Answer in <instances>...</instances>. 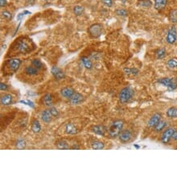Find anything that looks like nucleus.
I'll list each match as a JSON object with an SVG mask.
<instances>
[{"mask_svg":"<svg viewBox=\"0 0 177 178\" xmlns=\"http://www.w3.org/2000/svg\"><path fill=\"white\" fill-rule=\"evenodd\" d=\"M7 5V1L6 0H0V6L1 7H3Z\"/></svg>","mask_w":177,"mask_h":178,"instance_id":"42","label":"nucleus"},{"mask_svg":"<svg viewBox=\"0 0 177 178\" xmlns=\"http://www.w3.org/2000/svg\"><path fill=\"white\" fill-rule=\"evenodd\" d=\"M91 148L95 150H100V149H103L105 148V145L102 142L98 141V140H95L91 144Z\"/></svg>","mask_w":177,"mask_h":178,"instance_id":"26","label":"nucleus"},{"mask_svg":"<svg viewBox=\"0 0 177 178\" xmlns=\"http://www.w3.org/2000/svg\"><path fill=\"white\" fill-rule=\"evenodd\" d=\"M51 73H52L53 77H54L56 80H61V79H63V78H64V77H65L64 72H63L60 68H58V67L53 66V68L51 69Z\"/></svg>","mask_w":177,"mask_h":178,"instance_id":"11","label":"nucleus"},{"mask_svg":"<svg viewBox=\"0 0 177 178\" xmlns=\"http://www.w3.org/2000/svg\"><path fill=\"white\" fill-rule=\"evenodd\" d=\"M116 14L118 15H120V16H126L127 14V11H125L123 9H119V10L116 11Z\"/></svg>","mask_w":177,"mask_h":178,"instance_id":"37","label":"nucleus"},{"mask_svg":"<svg viewBox=\"0 0 177 178\" xmlns=\"http://www.w3.org/2000/svg\"><path fill=\"white\" fill-rule=\"evenodd\" d=\"M15 146L18 149H23L26 147V142L22 139H18L15 144Z\"/></svg>","mask_w":177,"mask_h":178,"instance_id":"33","label":"nucleus"},{"mask_svg":"<svg viewBox=\"0 0 177 178\" xmlns=\"http://www.w3.org/2000/svg\"><path fill=\"white\" fill-rule=\"evenodd\" d=\"M31 65L34 66L36 69H38V70H40L43 68V64H42V62L38 59H34L33 61H31Z\"/></svg>","mask_w":177,"mask_h":178,"instance_id":"31","label":"nucleus"},{"mask_svg":"<svg viewBox=\"0 0 177 178\" xmlns=\"http://www.w3.org/2000/svg\"><path fill=\"white\" fill-rule=\"evenodd\" d=\"M7 89H8V86L6 84L3 83V82L0 84V89H1V91H5Z\"/></svg>","mask_w":177,"mask_h":178,"instance_id":"40","label":"nucleus"},{"mask_svg":"<svg viewBox=\"0 0 177 178\" xmlns=\"http://www.w3.org/2000/svg\"><path fill=\"white\" fill-rule=\"evenodd\" d=\"M73 12L76 15H80L84 12V7L81 6H75L73 7Z\"/></svg>","mask_w":177,"mask_h":178,"instance_id":"32","label":"nucleus"},{"mask_svg":"<svg viewBox=\"0 0 177 178\" xmlns=\"http://www.w3.org/2000/svg\"><path fill=\"white\" fill-rule=\"evenodd\" d=\"M167 122L166 121L160 120V121L157 123V125L154 127V131H155V132H160V131H163V130L167 127Z\"/></svg>","mask_w":177,"mask_h":178,"instance_id":"20","label":"nucleus"},{"mask_svg":"<svg viewBox=\"0 0 177 178\" xmlns=\"http://www.w3.org/2000/svg\"><path fill=\"white\" fill-rule=\"evenodd\" d=\"M34 48L35 45L31 39H21L16 44V49L21 53H30Z\"/></svg>","mask_w":177,"mask_h":178,"instance_id":"1","label":"nucleus"},{"mask_svg":"<svg viewBox=\"0 0 177 178\" xmlns=\"http://www.w3.org/2000/svg\"><path fill=\"white\" fill-rule=\"evenodd\" d=\"M56 148H58V149L65 150V149H69V145L65 140H59V141H57V143H56Z\"/></svg>","mask_w":177,"mask_h":178,"instance_id":"27","label":"nucleus"},{"mask_svg":"<svg viewBox=\"0 0 177 178\" xmlns=\"http://www.w3.org/2000/svg\"><path fill=\"white\" fill-rule=\"evenodd\" d=\"M12 99H13L12 96L11 94H7L3 95V96L1 97L0 102H1V104L3 105V106H8V105L12 103Z\"/></svg>","mask_w":177,"mask_h":178,"instance_id":"17","label":"nucleus"},{"mask_svg":"<svg viewBox=\"0 0 177 178\" xmlns=\"http://www.w3.org/2000/svg\"><path fill=\"white\" fill-rule=\"evenodd\" d=\"M118 138L120 142L122 144H127L130 141V139L132 138V133L129 130H124V131H121V133L119 134Z\"/></svg>","mask_w":177,"mask_h":178,"instance_id":"9","label":"nucleus"},{"mask_svg":"<svg viewBox=\"0 0 177 178\" xmlns=\"http://www.w3.org/2000/svg\"><path fill=\"white\" fill-rule=\"evenodd\" d=\"M155 56H156V58L157 59H163L164 56H166V49L163 48H159V49L156 51Z\"/></svg>","mask_w":177,"mask_h":178,"instance_id":"29","label":"nucleus"},{"mask_svg":"<svg viewBox=\"0 0 177 178\" xmlns=\"http://www.w3.org/2000/svg\"><path fill=\"white\" fill-rule=\"evenodd\" d=\"M167 65L168 67V69L172 70H177V59L176 58H172L167 61Z\"/></svg>","mask_w":177,"mask_h":178,"instance_id":"25","label":"nucleus"},{"mask_svg":"<svg viewBox=\"0 0 177 178\" xmlns=\"http://www.w3.org/2000/svg\"><path fill=\"white\" fill-rule=\"evenodd\" d=\"M158 82L167 87L169 90H173L177 87V78H173V79L168 78H161L158 81Z\"/></svg>","mask_w":177,"mask_h":178,"instance_id":"5","label":"nucleus"},{"mask_svg":"<svg viewBox=\"0 0 177 178\" xmlns=\"http://www.w3.org/2000/svg\"><path fill=\"white\" fill-rule=\"evenodd\" d=\"M169 20L172 23H177V9H174L170 12L169 14Z\"/></svg>","mask_w":177,"mask_h":178,"instance_id":"30","label":"nucleus"},{"mask_svg":"<svg viewBox=\"0 0 177 178\" xmlns=\"http://www.w3.org/2000/svg\"><path fill=\"white\" fill-rule=\"evenodd\" d=\"M49 110L50 111H51V114H52V115H53V117H56V116H58L59 115L58 111H57V109L55 108V107L52 106V107H50Z\"/></svg>","mask_w":177,"mask_h":178,"instance_id":"35","label":"nucleus"},{"mask_svg":"<svg viewBox=\"0 0 177 178\" xmlns=\"http://www.w3.org/2000/svg\"><path fill=\"white\" fill-rule=\"evenodd\" d=\"M167 0H155V8L158 11H162L165 8Z\"/></svg>","mask_w":177,"mask_h":178,"instance_id":"19","label":"nucleus"},{"mask_svg":"<svg viewBox=\"0 0 177 178\" xmlns=\"http://www.w3.org/2000/svg\"><path fill=\"white\" fill-rule=\"evenodd\" d=\"M176 149H177V145H176Z\"/></svg>","mask_w":177,"mask_h":178,"instance_id":"44","label":"nucleus"},{"mask_svg":"<svg viewBox=\"0 0 177 178\" xmlns=\"http://www.w3.org/2000/svg\"><path fill=\"white\" fill-rule=\"evenodd\" d=\"M31 130L34 133H38L41 130V126L40 123L37 119H35L31 122Z\"/></svg>","mask_w":177,"mask_h":178,"instance_id":"23","label":"nucleus"},{"mask_svg":"<svg viewBox=\"0 0 177 178\" xmlns=\"http://www.w3.org/2000/svg\"><path fill=\"white\" fill-rule=\"evenodd\" d=\"M44 1H48V0H44Z\"/></svg>","mask_w":177,"mask_h":178,"instance_id":"43","label":"nucleus"},{"mask_svg":"<svg viewBox=\"0 0 177 178\" xmlns=\"http://www.w3.org/2000/svg\"><path fill=\"white\" fill-rule=\"evenodd\" d=\"M166 40L169 45H173L177 40V31L174 26L171 27L167 34Z\"/></svg>","mask_w":177,"mask_h":178,"instance_id":"8","label":"nucleus"},{"mask_svg":"<svg viewBox=\"0 0 177 178\" xmlns=\"http://www.w3.org/2000/svg\"><path fill=\"white\" fill-rule=\"evenodd\" d=\"M20 64H21V61L20 59L13 58L7 61L5 66L7 68L8 71H11V73H15L19 70Z\"/></svg>","mask_w":177,"mask_h":178,"instance_id":"6","label":"nucleus"},{"mask_svg":"<svg viewBox=\"0 0 177 178\" xmlns=\"http://www.w3.org/2000/svg\"><path fill=\"white\" fill-rule=\"evenodd\" d=\"M24 72L26 74L30 76H35L38 74V72H39V70L36 69L34 66H27L25 68Z\"/></svg>","mask_w":177,"mask_h":178,"instance_id":"21","label":"nucleus"},{"mask_svg":"<svg viewBox=\"0 0 177 178\" xmlns=\"http://www.w3.org/2000/svg\"><path fill=\"white\" fill-rule=\"evenodd\" d=\"M53 115L51 114V111H50L49 109H47V110H44V111L42 112L41 114V119L43 120V122H46V123H48L52 121V119H53Z\"/></svg>","mask_w":177,"mask_h":178,"instance_id":"14","label":"nucleus"},{"mask_svg":"<svg viewBox=\"0 0 177 178\" xmlns=\"http://www.w3.org/2000/svg\"><path fill=\"white\" fill-rule=\"evenodd\" d=\"M134 90L130 87H125L119 93V101L121 103H127L132 98Z\"/></svg>","mask_w":177,"mask_h":178,"instance_id":"3","label":"nucleus"},{"mask_svg":"<svg viewBox=\"0 0 177 178\" xmlns=\"http://www.w3.org/2000/svg\"><path fill=\"white\" fill-rule=\"evenodd\" d=\"M65 132L69 135H76L78 133V129L72 123H68L65 126Z\"/></svg>","mask_w":177,"mask_h":178,"instance_id":"16","label":"nucleus"},{"mask_svg":"<svg viewBox=\"0 0 177 178\" xmlns=\"http://www.w3.org/2000/svg\"><path fill=\"white\" fill-rule=\"evenodd\" d=\"M92 131L96 134V135H98V136H105V128L102 125L94 126L92 127Z\"/></svg>","mask_w":177,"mask_h":178,"instance_id":"15","label":"nucleus"},{"mask_svg":"<svg viewBox=\"0 0 177 178\" xmlns=\"http://www.w3.org/2000/svg\"><path fill=\"white\" fill-rule=\"evenodd\" d=\"M124 126V122L121 119L114 120L110 124V127L109 128L108 133L109 136L111 138H116L119 136V134L121 133L122 131V128Z\"/></svg>","mask_w":177,"mask_h":178,"instance_id":"2","label":"nucleus"},{"mask_svg":"<svg viewBox=\"0 0 177 178\" xmlns=\"http://www.w3.org/2000/svg\"><path fill=\"white\" fill-rule=\"evenodd\" d=\"M80 61H81V63L83 64L84 66L86 67V69H91L92 67H93V64H92V61L88 58V57H86V56H82L81 58H80Z\"/></svg>","mask_w":177,"mask_h":178,"instance_id":"24","label":"nucleus"},{"mask_svg":"<svg viewBox=\"0 0 177 178\" xmlns=\"http://www.w3.org/2000/svg\"><path fill=\"white\" fill-rule=\"evenodd\" d=\"M172 139H173V140H175V141H177V131L176 130H175L174 133H173V135H172Z\"/></svg>","mask_w":177,"mask_h":178,"instance_id":"41","label":"nucleus"},{"mask_svg":"<svg viewBox=\"0 0 177 178\" xmlns=\"http://www.w3.org/2000/svg\"><path fill=\"white\" fill-rule=\"evenodd\" d=\"M20 103H23V104H25V105H27V106H31V107H32L33 108L34 107V103L31 102V101H29V100H22L20 102Z\"/></svg>","mask_w":177,"mask_h":178,"instance_id":"38","label":"nucleus"},{"mask_svg":"<svg viewBox=\"0 0 177 178\" xmlns=\"http://www.w3.org/2000/svg\"><path fill=\"white\" fill-rule=\"evenodd\" d=\"M167 116L169 118H177V106H172L167 109Z\"/></svg>","mask_w":177,"mask_h":178,"instance_id":"22","label":"nucleus"},{"mask_svg":"<svg viewBox=\"0 0 177 178\" xmlns=\"http://www.w3.org/2000/svg\"><path fill=\"white\" fill-rule=\"evenodd\" d=\"M84 100V97L82 95L79 94V93H76L75 92L73 95H72V97H70V103L72 104V105H78V104H80L83 102Z\"/></svg>","mask_w":177,"mask_h":178,"instance_id":"12","label":"nucleus"},{"mask_svg":"<svg viewBox=\"0 0 177 178\" xmlns=\"http://www.w3.org/2000/svg\"><path fill=\"white\" fill-rule=\"evenodd\" d=\"M43 103L44 106H48V107H52L53 106V96L51 94H46L43 97Z\"/></svg>","mask_w":177,"mask_h":178,"instance_id":"18","label":"nucleus"},{"mask_svg":"<svg viewBox=\"0 0 177 178\" xmlns=\"http://www.w3.org/2000/svg\"><path fill=\"white\" fill-rule=\"evenodd\" d=\"M2 16H3V18H4V19L7 20H11V18H12V15H11V14L7 11H3V12H2Z\"/></svg>","mask_w":177,"mask_h":178,"instance_id":"34","label":"nucleus"},{"mask_svg":"<svg viewBox=\"0 0 177 178\" xmlns=\"http://www.w3.org/2000/svg\"><path fill=\"white\" fill-rule=\"evenodd\" d=\"M175 130H176L175 128L169 127L163 131L160 138L161 142L163 143V144H167L170 142V140L172 139V135L174 133Z\"/></svg>","mask_w":177,"mask_h":178,"instance_id":"7","label":"nucleus"},{"mask_svg":"<svg viewBox=\"0 0 177 178\" xmlns=\"http://www.w3.org/2000/svg\"><path fill=\"white\" fill-rule=\"evenodd\" d=\"M102 25L100 23H94L92 24L88 29V32L89 36L93 39H97L101 36L102 33Z\"/></svg>","mask_w":177,"mask_h":178,"instance_id":"4","label":"nucleus"},{"mask_svg":"<svg viewBox=\"0 0 177 178\" xmlns=\"http://www.w3.org/2000/svg\"><path fill=\"white\" fill-rule=\"evenodd\" d=\"M160 120L161 114L159 113H155V114H153L151 118L148 121V122H147V127L149 128H154Z\"/></svg>","mask_w":177,"mask_h":178,"instance_id":"10","label":"nucleus"},{"mask_svg":"<svg viewBox=\"0 0 177 178\" xmlns=\"http://www.w3.org/2000/svg\"><path fill=\"white\" fill-rule=\"evenodd\" d=\"M141 3H140V5L142 6V7H149L151 5V2L150 1H148V0H139Z\"/></svg>","mask_w":177,"mask_h":178,"instance_id":"36","label":"nucleus"},{"mask_svg":"<svg viewBox=\"0 0 177 178\" xmlns=\"http://www.w3.org/2000/svg\"><path fill=\"white\" fill-rule=\"evenodd\" d=\"M74 93V89L71 87H64L61 90V95L65 98H68V99H70V97H72Z\"/></svg>","mask_w":177,"mask_h":178,"instance_id":"13","label":"nucleus"},{"mask_svg":"<svg viewBox=\"0 0 177 178\" xmlns=\"http://www.w3.org/2000/svg\"><path fill=\"white\" fill-rule=\"evenodd\" d=\"M104 5H105L106 7H110L113 6V0H101Z\"/></svg>","mask_w":177,"mask_h":178,"instance_id":"39","label":"nucleus"},{"mask_svg":"<svg viewBox=\"0 0 177 178\" xmlns=\"http://www.w3.org/2000/svg\"><path fill=\"white\" fill-rule=\"evenodd\" d=\"M138 70L135 69V68H133V69H130V68H126L124 69V73L128 76H136L138 74Z\"/></svg>","mask_w":177,"mask_h":178,"instance_id":"28","label":"nucleus"}]
</instances>
